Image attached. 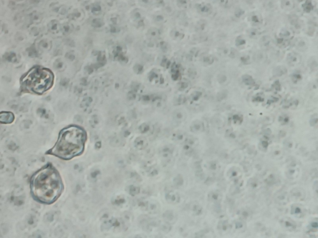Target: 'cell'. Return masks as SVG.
Instances as JSON below:
<instances>
[{
	"mask_svg": "<svg viewBox=\"0 0 318 238\" xmlns=\"http://www.w3.org/2000/svg\"><path fill=\"white\" fill-rule=\"evenodd\" d=\"M275 201L279 204L285 205L289 202V197L286 192L282 191L278 192L275 196Z\"/></svg>",
	"mask_w": 318,
	"mask_h": 238,
	"instance_id": "cell-6",
	"label": "cell"
},
{
	"mask_svg": "<svg viewBox=\"0 0 318 238\" xmlns=\"http://www.w3.org/2000/svg\"><path fill=\"white\" fill-rule=\"evenodd\" d=\"M309 66L312 69H316L317 67V62L316 59L313 58V60H310L309 62Z\"/></svg>",
	"mask_w": 318,
	"mask_h": 238,
	"instance_id": "cell-37",
	"label": "cell"
},
{
	"mask_svg": "<svg viewBox=\"0 0 318 238\" xmlns=\"http://www.w3.org/2000/svg\"><path fill=\"white\" fill-rule=\"evenodd\" d=\"M293 144H294V143H293L291 140H286V141L285 142V147H286V148L291 149V148L293 146Z\"/></svg>",
	"mask_w": 318,
	"mask_h": 238,
	"instance_id": "cell-47",
	"label": "cell"
},
{
	"mask_svg": "<svg viewBox=\"0 0 318 238\" xmlns=\"http://www.w3.org/2000/svg\"><path fill=\"white\" fill-rule=\"evenodd\" d=\"M291 35L290 32L286 29H283L280 33V36L282 38H286L290 37Z\"/></svg>",
	"mask_w": 318,
	"mask_h": 238,
	"instance_id": "cell-34",
	"label": "cell"
},
{
	"mask_svg": "<svg viewBox=\"0 0 318 238\" xmlns=\"http://www.w3.org/2000/svg\"><path fill=\"white\" fill-rule=\"evenodd\" d=\"M317 122H318V117H317V115L316 114H315L314 115H313L311 118L310 120V124L312 126H315L317 124Z\"/></svg>",
	"mask_w": 318,
	"mask_h": 238,
	"instance_id": "cell-36",
	"label": "cell"
},
{
	"mask_svg": "<svg viewBox=\"0 0 318 238\" xmlns=\"http://www.w3.org/2000/svg\"><path fill=\"white\" fill-rule=\"evenodd\" d=\"M245 44V40L241 36L238 37L235 41V45L237 47H240Z\"/></svg>",
	"mask_w": 318,
	"mask_h": 238,
	"instance_id": "cell-31",
	"label": "cell"
},
{
	"mask_svg": "<svg viewBox=\"0 0 318 238\" xmlns=\"http://www.w3.org/2000/svg\"><path fill=\"white\" fill-rule=\"evenodd\" d=\"M292 213L295 215L298 216V215H300V214H301L302 210H301V208L300 207H299V206H294L292 208Z\"/></svg>",
	"mask_w": 318,
	"mask_h": 238,
	"instance_id": "cell-35",
	"label": "cell"
},
{
	"mask_svg": "<svg viewBox=\"0 0 318 238\" xmlns=\"http://www.w3.org/2000/svg\"><path fill=\"white\" fill-rule=\"evenodd\" d=\"M267 6L268 7V8H269V9H273V8L274 9V8H275V3L274 2H272V3H270L269 2V3H268L267 4Z\"/></svg>",
	"mask_w": 318,
	"mask_h": 238,
	"instance_id": "cell-50",
	"label": "cell"
},
{
	"mask_svg": "<svg viewBox=\"0 0 318 238\" xmlns=\"http://www.w3.org/2000/svg\"><path fill=\"white\" fill-rule=\"evenodd\" d=\"M227 94H228V92H227V90L222 91L220 92L217 94V99H218V100H220V101L223 100V99H226L227 97Z\"/></svg>",
	"mask_w": 318,
	"mask_h": 238,
	"instance_id": "cell-27",
	"label": "cell"
},
{
	"mask_svg": "<svg viewBox=\"0 0 318 238\" xmlns=\"http://www.w3.org/2000/svg\"><path fill=\"white\" fill-rule=\"evenodd\" d=\"M227 78L224 74H220L217 76V81L220 84H224L227 81Z\"/></svg>",
	"mask_w": 318,
	"mask_h": 238,
	"instance_id": "cell-28",
	"label": "cell"
},
{
	"mask_svg": "<svg viewBox=\"0 0 318 238\" xmlns=\"http://www.w3.org/2000/svg\"><path fill=\"white\" fill-rule=\"evenodd\" d=\"M86 140V132L77 126L64 128L59 133L55 145L46 152L62 160H70L82 153Z\"/></svg>",
	"mask_w": 318,
	"mask_h": 238,
	"instance_id": "cell-2",
	"label": "cell"
},
{
	"mask_svg": "<svg viewBox=\"0 0 318 238\" xmlns=\"http://www.w3.org/2000/svg\"><path fill=\"white\" fill-rule=\"evenodd\" d=\"M248 185L252 189H256L258 187H259V182L255 178H252L248 182Z\"/></svg>",
	"mask_w": 318,
	"mask_h": 238,
	"instance_id": "cell-24",
	"label": "cell"
},
{
	"mask_svg": "<svg viewBox=\"0 0 318 238\" xmlns=\"http://www.w3.org/2000/svg\"><path fill=\"white\" fill-rule=\"evenodd\" d=\"M243 227H244L243 223H242L241 221H237L235 223V228H236V229L240 230V229H242V228H243Z\"/></svg>",
	"mask_w": 318,
	"mask_h": 238,
	"instance_id": "cell-48",
	"label": "cell"
},
{
	"mask_svg": "<svg viewBox=\"0 0 318 238\" xmlns=\"http://www.w3.org/2000/svg\"><path fill=\"white\" fill-rule=\"evenodd\" d=\"M287 62L290 65H296L301 62V57L296 53L292 52L287 56Z\"/></svg>",
	"mask_w": 318,
	"mask_h": 238,
	"instance_id": "cell-9",
	"label": "cell"
},
{
	"mask_svg": "<svg viewBox=\"0 0 318 238\" xmlns=\"http://www.w3.org/2000/svg\"><path fill=\"white\" fill-rule=\"evenodd\" d=\"M238 52L235 49L231 48V50H230V52H229V56L232 58H236L238 56Z\"/></svg>",
	"mask_w": 318,
	"mask_h": 238,
	"instance_id": "cell-41",
	"label": "cell"
},
{
	"mask_svg": "<svg viewBox=\"0 0 318 238\" xmlns=\"http://www.w3.org/2000/svg\"><path fill=\"white\" fill-rule=\"evenodd\" d=\"M238 214H239L240 216H241L242 218H243V219H244V218H245V219H246V218L248 216V215H249V214H248V213L246 210H241Z\"/></svg>",
	"mask_w": 318,
	"mask_h": 238,
	"instance_id": "cell-45",
	"label": "cell"
},
{
	"mask_svg": "<svg viewBox=\"0 0 318 238\" xmlns=\"http://www.w3.org/2000/svg\"><path fill=\"white\" fill-rule=\"evenodd\" d=\"M276 181V177L274 175L272 174L270 175H269L268 177L267 178V184L268 185H270V184H274Z\"/></svg>",
	"mask_w": 318,
	"mask_h": 238,
	"instance_id": "cell-33",
	"label": "cell"
},
{
	"mask_svg": "<svg viewBox=\"0 0 318 238\" xmlns=\"http://www.w3.org/2000/svg\"><path fill=\"white\" fill-rule=\"evenodd\" d=\"M279 120L282 124H286L288 122H289V117H288L287 115H282V116H280Z\"/></svg>",
	"mask_w": 318,
	"mask_h": 238,
	"instance_id": "cell-43",
	"label": "cell"
},
{
	"mask_svg": "<svg viewBox=\"0 0 318 238\" xmlns=\"http://www.w3.org/2000/svg\"><path fill=\"white\" fill-rule=\"evenodd\" d=\"M287 69L284 66H279L275 68L273 73L276 76H282L287 73Z\"/></svg>",
	"mask_w": 318,
	"mask_h": 238,
	"instance_id": "cell-19",
	"label": "cell"
},
{
	"mask_svg": "<svg viewBox=\"0 0 318 238\" xmlns=\"http://www.w3.org/2000/svg\"><path fill=\"white\" fill-rule=\"evenodd\" d=\"M277 42L278 45L282 47H285L288 45V40L285 39V38L281 37V38H278L277 40Z\"/></svg>",
	"mask_w": 318,
	"mask_h": 238,
	"instance_id": "cell-32",
	"label": "cell"
},
{
	"mask_svg": "<svg viewBox=\"0 0 318 238\" xmlns=\"http://www.w3.org/2000/svg\"><path fill=\"white\" fill-rule=\"evenodd\" d=\"M244 14V11H243L242 9H237L236 11H235V13H234L235 16L237 17H241Z\"/></svg>",
	"mask_w": 318,
	"mask_h": 238,
	"instance_id": "cell-44",
	"label": "cell"
},
{
	"mask_svg": "<svg viewBox=\"0 0 318 238\" xmlns=\"http://www.w3.org/2000/svg\"><path fill=\"white\" fill-rule=\"evenodd\" d=\"M303 8L306 12H310L311 10L313 9V6L311 4V3L307 2L306 3H304L303 6Z\"/></svg>",
	"mask_w": 318,
	"mask_h": 238,
	"instance_id": "cell-29",
	"label": "cell"
},
{
	"mask_svg": "<svg viewBox=\"0 0 318 238\" xmlns=\"http://www.w3.org/2000/svg\"><path fill=\"white\" fill-rule=\"evenodd\" d=\"M208 198L211 202L218 203L222 200V194L219 191H213L209 194Z\"/></svg>",
	"mask_w": 318,
	"mask_h": 238,
	"instance_id": "cell-11",
	"label": "cell"
},
{
	"mask_svg": "<svg viewBox=\"0 0 318 238\" xmlns=\"http://www.w3.org/2000/svg\"><path fill=\"white\" fill-rule=\"evenodd\" d=\"M296 47L298 49H299L300 51H304L307 48V44L303 39L298 40L296 42Z\"/></svg>",
	"mask_w": 318,
	"mask_h": 238,
	"instance_id": "cell-20",
	"label": "cell"
},
{
	"mask_svg": "<svg viewBox=\"0 0 318 238\" xmlns=\"http://www.w3.org/2000/svg\"><path fill=\"white\" fill-rule=\"evenodd\" d=\"M228 176L229 177L231 180L235 182H239L241 179V172L239 169L237 168L233 167L230 169V170L228 171Z\"/></svg>",
	"mask_w": 318,
	"mask_h": 238,
	"instance_id": "cell-5",
	"label": "cell"
},
{
	"mask_svg": "<svg viewBox=\"0 0 318 238\" xmlns=\"http://www.w3.org/2000/svg\"><path fill=\"white\" fill-rule=\"evenodd\" d=\"M216 2L222 6H227L229 3V0H216Z\"/></svg>",
	"mask_w": 318,
	"mask_h": 238,
	"instance_id": "cell-42",
	"label": "cell"
},
{
	"mask_svg": "<svg viewBox=\"0 0 318 238\" xmlns=\"http://www.w3.org/2000/svg\"><path fill=\"white\" fill-rule=\"evenodd\" d=\"M282 224L285 229L288 230H293L296 227L295 223L289 219V218L288 219V218H284L282 222Z\"/></svg>",
	"mask_w": 318,
	"mask_h": 238,
	"instance_id": "cell-15",
	"label": "cell"
},
{
	"mask_svg": "<svg viewBox=\"0 0 318 238\" xmlns=\"http://www.w3.org/2000/svg\"><path fill=\"white\" fill-rule=\"evenodd\" d=\"M256 99H257V101H258V102H262V101H263L264 100L263 98L260 97H255V98L254 99V100H256Z\"/></svg>",
	"mask_w": 318,
	"mask_h": 238,
	"instance_id": "cell-51",
	"label": "cell"
},
{
	"mask_svg": "<svg viewBox=\"0 0 318 238\" xmlns=\"http://www.w3.org/2000/svg\"><path fill=\"white\" fill-rule=\"evenodd\" d=\"M219 53H220V55L221 56H229V52H230V50H229L228 48H220V50H219Z\"/></svg>",
	"mask_w": 318,
	"mask_h": 238,
	"instance_id": "cell-30",
	"label": "cell"
},
{
	"mask_svg": "<svg viewBox=\"0 0 318 238\" xmlns=\"http://www.w3.org/2000/svg\"><path fill=\"white\" fill-rule=\"evenodd\" d=\"M193 94L194 95H193V100H194V101L198 100V99L201 97V96H202V93L198 92V91L195 92Z\"/></svg>",
	"mask_w": 318,
	"mask_h": 238,
	"instance_id": "cell-46",
	"label": "cell"
},
{
	"mask_svg": "<svg viewBox=\"0 0 318 238\" xmlns=\"http://www.w3.org/2000/svg\"><path fill=\"white\" fill-rule=\"evenodd\" d=\"M260 44L263 49L269 48L272 44V39L270 36H263L260 41Z\"/></svg>",
	"mask_w": 318,
	"mask_h": 238,
	"instance_id": "cell-13",
	"label": "cell"
},
{
	"mask_svg": "<svg viewBox=\"0 0 318 238\" xmlns=\"http://www.w3.org/2000/svg\"><path fill=\"white\" fill-rule=\"evenodd\" d=\"M207 27V22L204 21V20H201V21L200 23H199V24L198 25L197 29H198V31L203 32L206 29Z\"/></svg>",
	"mask_w": 318,
	"mask_h": 238,
	"instance_id": "cell-25",
	"label": "cell"
},
{
	"mask_svg": "<svg viewBox=\"0 0 318 238\" xmlns=\"http://www.w3.org/2000/svg\"><path fill=\"white\" fill-rule=\"evenodd\" d=\"M54 79L53 73L48 69L36 67L26 75L23 82L29 90L42 94L52 87Z\"/></svg>",
	"mask_w": 318,
	"mask_h": 238,
	"instance_id": "cell-3",
	"label": "cell"
},
{
	"mask_svg": "<svg viewBox=\"0 0 318 238\" xmlns=\"http://www.w3.org/2000/svg\"><path fill=\"white\" fill-rule=\"evenodd\" d=\"M214 62V58L210 54L204 55L201 58V63L204 65H211Z\"/></svg>",
	"mask_w": 318,
	"mask_h": 238,
	"instance_id": "cell-18",
	"label": "cell"
},
{
	"mask_svg": "<svg viewBox=\"0 0 318 238\" xmlns=\"http://www.w3.org/2000/svg\"><path fill=\"white\" fill-rule=\"evenodd\" d=\"M291 196L295 200H303L305 197V192L301 188H295L291 191Z\"/></svg>",
	"mask_w": 318,
	"mask_h": 238,
	"instance_id": "cell-10",
	"label": "cell"
},
{
	"mask_svg": "<svg viewBox=\"0 0 318 238\" xmlns=\"http://www.w3.org/2000/svg\"><path fill=\"white\" fill-rule=\"evenodd\" d=\"M282 8L286 10H290L293 8L294 4L292 0H282Z\"/></svg>",
	"mask_w": 318,
	"mask_h": 238,
	"instance_id": "cell-23",
	"label": "cell"
},
{
	"mask_svg": "<svg viewBox=\"0 0 318 238\" xmlns=\"http://www.w3.org/2000/svg\"><path fill=\"white\" fill-rule=\"evenodd\" d=\"M231 225L227 220H223L220 221L218 224V229L222 232L226 233L229 231L231 229Z\"/></svg>",
	"mask_w": 318,
	"mask_h": 238,
	"instance_id": "cell-16",
	"label": "cell"
},
{
	"mask_svg": "<svg viewBox=\"0 0 318 238\" xmlns=\"http://www.w3.org/2000/svg\"><path fill=\"white\" fill-rule=\"evenodd\" d=\"M292 79H293V81H294L295 83H296L298 81H299L300 80H301V78H302V76L299 73H294L292 75Z\"/></svg>",
	"mask_w": 318,
	"mask_h": 238,
	"instance_id": "cell-38",
	"label": "cell"
},
{
	"mask_svg": "<svg viewBox=\"0 0 318 238\" xmlns=\"http://www.w3.org/2000/svg\"><path fill=\"white\" fill-rule=\"evenodd\" d=\"M206 168L212 172H217L220 170V164L216 161H210L206 164Z\"/></svg>",
	"mask_w": 318,
	"mask_h": 238,
	"instance_id": "cell-14",
	"label": "cell"
},
{
	"mask_svg": "<svg viewBox=\"0 0 318 238\" xmlns=\"http://www.w3.org/2000/svg\"><path fill=\"white\" fill-rule=\"evenodd\" d=\"M191 130L195 133L202 132L204 130V125L202 122L196 121L192 124Z\"/></svg>",
	"mask_w": 318,
	"mask_h": 238,
	"instance_id": "cell-12",
	"label": "cell"
},
{
	"mask_svg": "<svg viewBox=\"0 0 318 238\" xmlns=\"http://www.w3.org/2000/svg\"><path fill=\"white\" fill-rule=\"evenodd\" d=\"M242 81L243 83L245 84V85H247V86H251V85H253L254 83V79L252 78V77L250 75H245L242 76Z\"/></svg>",
	"mask_w": 318,
	"mask_h": 238,
	"instance_id": "cell-22",
	"label": "cell"
},
{
	"mask_svg": "<svg viewBox=\"0 0 318 238\" xmlns=\"http://www.w3.org/2000/svg\"><path fill=\"white\" fill-rule=\"evenodd\" d=\"M198 11L203 15H209L213 11V8L211 5L208 3H203L198 5Z\"/></svg>",
	"mask_w": 318,
	"mask_h": 238,
	"instance_id": "cell-8",
	"label": "cell"
},
{
	"mask_svg": "<svg viewBox=\"0 0 318 238\" xmlns=\"http://www.w3.org/2000/svg\"><path fill=\"white\" fill-rule=\"evenodd\" d=\"M251 21L254 25L257 26L261 23L262 19L259 14H253L251 16Z\"/></svg>",
	"mask_w": 318,
	"mask_h": 238,
	"instance_id": "cell-21",
	"label": "cell"
},
{
	"mask_svg": "<svg viewBox=\"0 0 318 238\" xmlns=\"http://www.w3.org/2000/svg\"><path fill=\"white\" fill-rule=\"evenodd\" d=\"M254 60L258 63H263L267 60V55L263 51H258L254 55Z\"/></svg>",
	"mask_w": 318,
	"mask_h": 238,
	"instance_id": "cell-17",
	"label": "cell"
},
{
	"mask_svg": "<svg viewBox=\"0 0 318 238\" xmlns=\"http://www.w3.org/2000/svg\"><path fill=\"white\" fill-rule=\"evenodd\" d=\"M248 35H249V37L251 38H255L258 35H259V32H258V31H257V29H250L249 31H248Z\"/></svg>",
	"mask_w": 318,
	"mask_h": 238,
	"instance_id": "cell-26",
	"label": "cell"
},
{
	"mask_svg": "<svg viewBox=\"0 0 318 238\" xmlns=\"http://www.w3.org/2000/svg\"><path fill=\"white\" fill-rule=\"evenodd\" d=\"M273 87L274 88L276 89V90H280V83L278 81H276L274 84H273Z\"/></svg>",
	"mask_w": 318,
	"mask_h": 238,
	"instance_id": "cell-49",
	"label": "cell"
},
{
	"mask_svg": "<svg viewBox=\"0 0 318 238\" xmlns=\"http://www.w3.org/2000/svg\"><path fill=\"white\" fill-rule=\"evenodd\" d=\"M232 121L236 124H241L242 122V118L240 115H234L232 117Z\"/></svg>",
	"mask_w": 318,
	"mask_h": 238,
	"instance_id": "cell-39",
	"label": "cell"
},
{
	"mask_svg": "<svg viewBox=\"0 0 318 238\" xmlns=\"http://www.w3.org/2000/svg\"><path fill=\"white\" fill-rule=\"evenodd\" d=\"M30 183L33 197L37 202L44 204L55 202L63 191L61 175L49 163L33 175Z\"/></svg>",
	"mask_w": 318,
	"mask_h": 238,
	"instance_id": "cell-1",
	"label": "cell"
},
{
	"mask_svg": "<svg viewBox=\"0 0 318 238\" xmlns=\"http://www.w3.org/2000/svg\"><path fill=\"white\" fill-rule=\"evenodd\" d=\"M298 174H299V168L298 167L296 164L293 163L288 167L286 175L290 179H294V178H296L298 175Z\"/></svg>",
	"mask_w": 318,
	"mask_h": 238,
	"instance_id": "cell-7",
	"label": "cell"
},
{
	"mask_svg": "<svg viewBox=\"0 0 318 238\" xmlns=\"http://www.w3.org/2000/svg\"><path fill=\"white\" fill-rule=\"evenodd\" d=\"M241 61L244 64H248L249 63L251 62V58H250V56L249 55H244V56H242L241 57Z\"/></svg>",
	"mask_w": 318,
	"mask_h": 238,
	"instance_id": "cell-40",
	"label": "cell"
},
{
	"mask_svg": "<svg viewBox=\"0 0 318 238\" xmlns=\"http://www.w3.org/2000/svg\"><path fill=\"white\" fill-rule=\"evenodd\" d=\"M14 121V115L11 112H0V123L3 124H11Z\"/></svg>",
	"mask_w": 318,
	"mask_h": 238,
	"instance_id": "cell-4",
	"label": "cell"
}]
</instances>
